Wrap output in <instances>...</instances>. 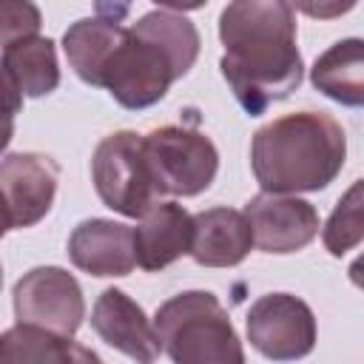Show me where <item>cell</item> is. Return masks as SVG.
I'll return each mask as SVG.
<instances>
[{"label": "cell", "instance_id": "5bb4252c", "mask_svg": "<svg viewBox=\"0 0 364 364\" xmlns=\"http://www.w3.org/2000/svg\"><path fill=\"white\" fill-rule=\"evenodd\" d=\"M191 239H193V216L176 202H159L134 228L136 264L148 273L165 270L191 250Z\"/></svg>", "mask_w": 364, "mask_h": 364}, {"label": "cell", "instance_id": "8fae6325", "mask_svg": "<svg viewBox=\"0 0 364 364\" xmlns=\"http://www.w3.org/2000/svg\"><path fill=\"white\" fill-rule=\"evenodd\" d=\"M91 327L108 347L119 350L122 355L139 364H151L162 353L159 336L148 321L145 310L117 287H108L100 293L91 310Z\"/></svg>", "mask_w": 364, "mask_h": 364}, {"label": "cell", "instance_id": "30bf717a", "mask_svg": "<svg viewBox=\"0 0 364 364\" xmlns=\"http://www.w3.org/2000/svg\"><path fill=\"white\" fill-rule=\"evenodd\" d=\"M253 245L264 253H296L318 233V213L310 202L282 193H259L245 205Z\"/></svg>", "mask_w": 364, "mask_h": 364}, {"label": "cell", "instance_id": "d4e9b609", "mask_svg": "<svg viewBox=\"0 0 364 364\" xmlns=\"http://www.w3.org/2000/svg\"><path fill=\"white\" fill-rule=\"evenodd\" d=\"M0 284H3V267H0Z\"/></svg>", "mask_w": 364, "mask_h": 364}, {"label": "cell", "instance_id": "2e32d148", "mask_svg": "<svg viewBox=\"0 0 364 364\" xmlns=\"http://www.w3.org/2000/svg\"><path fill=\"white\" fill-rule=\"evenodd\" d=\"M310 82L330 100L358 108L364 102V43L358 37L333 43L310 68Z\"/></svg>", "mask_w": 364, "mask_h": 364}, {"label": "cell", "instance_id": "44dd1931", "mask_svg": "<svg viewBox=\"0 0 364 364\" xmlns=\"http://www.w3.org/2000/svg\"><path fill=\"white\" fill-rule=\"evenodd\" d=\"M20 108H23V94L14 88V82L0 65V154L9 148L14 136V117L20 114Z\"/></svg>", "mask_w": 364, "mask_h": 364}, {"label": "cell", "instance_id": "9a60e30c", "mask_svg": "<svg viewBox=\"0 0 364 364\" xmlns=\"http://www.w3.org/2000/svg\"><path fill=\"white\" fill-rule=\"evenodd\" d=\"M253 247V233L242 210L210 208L193 216L188 256L202 267H236Z\"/></svg>", "mask_w": 364, "mask_h": 364}, {"label": "cell", "instance_id": "9c48e42d", "mask_svg": "<svg viewBox=\"0 0 364 364\" xmlns=\"http://www.w3.org/2000/svg\"><path fill=\"white\" fill-rule=\"evenodd\" d=\"M60 165L48 154L20 151L0 159V196L14 228H31L54 205Z\"/></svg>", "mask_w": 364, "mask_h": 364}, {"label": "cell", "instance_id": "ac0fdd59", "mask_svg": "<svg viewBox=\"0 0 364 364\" xmlns=\"http://www.w3.org/2000/svg\"><path fill=\"white\" fill-rule=\"evenodd\" d=\"M71 338L31 324H14L0 336V364H68Z\"/></svg>", "mask_w": 364, "mask_h": 364}, {"label": "cell", "instance_id": "8992f818", "mask_svg": "<svg viewBox=\"0 0 364 364\" xmlns=\"http://www.w3.org/2000/svg\"><path fill=\"white\" fill-rule=\"evenodd\" d=\"M142 151L162 196H196L210 188L219 171V151L210 136L188 125L154 128L142 136Z\"/></svg>", "mask_w": 364, "mask_h": 364}, {"label": "cell", "instance_id": "7a4b0ae2", "mask_svg": "<svg viewBox=\"0 0 364 364\" xmlns=\"http://www.w3.org/2000/svg\"><path fill=\"white\" fill-rule=\"evenodd\" d=\"M344 128L324 111L284 114L253 134L250 168L262 193H304L327 188L344 168Z\"/></svg>", "mask_w": 364, "mask_h": 364}, {"label": "cell", "instance_id": "52a82bcc", "mask_svg": "<svg viewBox=\"0 0 364 364\" xmlns=\"http://www.w3.org/2000/svg\"><path fill=\"white\" fill-rule=\"evenodd\" d=\"M17 324H31L54 336L71 338L85 318V299L80 282L54 264L28 270L14 284Z\"/></svg>", "mask_w": 364, "mask_h": 364}, {"label": "cell", "instance_id": "6da1fadb", "mask_svg": "<svg viewBox=\"0 0 364 364\" xmlns=\"http://www.w3.org/2000/svg\"><path fill=\"white\" fill-rule=\"evenodd\" d=\"M219 40L225 46L219 71L250 117L264 114L301 85L304 65L296 48V9L290 3H228L219 14Z\"/></svg>", "mask_w": 364, "mask_h": 364}, {"label": "cell", "instance_id": "e0dca14e", "mask_svg": "<svg viewBox=\"0 0 364 364\" xmlns=\"http://www.w3.org/2000/svg\"><path fill=\"white\" fill-rule=\"evenodd\" d=\"M3 71L23 97H46L60 85L57 48L48 37H26L3 48Z\"/></svg>", "mask_w": 364, "mask_h": 364}, {"label": "cell", "instance_id": "603a6c76", "mask_svg": "<svg viewBox=\"0 0 364 364\" xmlns=\"http://www.w3.org/2000/svg\"><path fill=\"white\" fill-rule=\"evenodd\" d=\"M353 3H344V6H301L304 14H313V17H330V14H341V11H350Z\"/></svg>", "mask_w": 364, "mask_h": 364}, {"label": "cell", "instance_id": "277c9868", "mask_svg": "<svg viewBox=\"0 0 364 364\" xmlns=\"http://www.w3.org/2000/svg\"><path fill=\"white\" fill-rule=\"evenodd\" d=\"M179 77H185L182 65L136 20L131 28H125L122 43L111 54L100 88H108V94L122 108L139 111L159 102L168 94L171 82H176Z\"/></svg>", "mask_w": 364, "mask_h": 364}, {"label": "cell", "instance_id": "4fadbf2b", "mask_svg": "<svg viewBox=\"0 0 364 364\" xmlns=\"http://www.w3.org/2000/svg\"><path fill=\"white\" fill-rule=\"evenodd\" d=\"M68 259L91 276H128L136 267L134 228L114 219H85L68 236Z\"/></svg>", "mask_w": 364, "mask_h": 364}, {"label": "cell", "instance_id": "ba28073f", "mask_svg": "<svg viewBox=\"0 0 364 364\" xmlns=\"http://www.w3.org/2000/svg\"><path fill=\"white\" fill-rule=\"evenodd\" d=\"M247 341L270 361H299L316 347V316L299 296H259L247 310Z\"/></svg>", "mask_w": 364, "mask_h": 364}, {"label": "cell", "instance_id": "5b68a950", "mask_svg": "<svg viewBox=\"0 0 364 364\" xmlns=\"http://www.w3.org/2000/svg\"><path fill=\"white\" fill-rule=\"evenodd\" d=\"M91 179L102 205L128 219H142L162 199L142 151V136L134 131L108 134L94 148Z\"/></svg>", "mask_w": 364, "mask_h": 364}, {"label": "cell", "instance_id": "3957f363", "mask_svg": "<svg viewBox=\"0 0 364 364\" xmlns=\"http://www.w3.org/2000/svg\"><path fill=\"white\" fill-rule=\"evenodd\" d=\"M154 330L173 364H245L233 321L208 290L168 299L154 316Z\"/></svg>", "mask_w": 364, "mask_h": 364}, {"label": "cell", "instance_id": "ffe728a7", "mask_svg": "<svg viewBox=\"0 0 364 364\" xmlns=\"http://www.w3.org/2000/svg\"><path fill=\"white\" fill-rule=\"evenodd\" d=\"M43 26L40 9L26 0H0V48L34 37Z\"/></svg>", "mask_w": 364, "mask_h": 364}, {"label": "cell", "instance_id": "d6986e66", "mask_svg": "<svg viewBox=\"0 0 364 364\" xmlns=\"http://www.w3.org/2000/svg\"><path fill=\"white\" fill-rule=\"evenodd\" d=\"M361 179H355L350 185V191L338 199V205L333 208L324 230H321V242L333 256H344L347 250H353L361 242Z\"/></svg>", "mask_w": 364, "mask_h": 364}, {"label": "cell", "instance_id": "cb8c5ba5", "mask_svg": "<svg viewBox=\"0 0 364 364\" xmlns=\"http://www.w3.org/2000/svg\"><path fill=\"white\" fill-rule=\"evenodd\" d=\"M14 225H11V213H9V208H6V202H3V196H0V239L11 230Z\"/></svg>", "mask_w": 364, "mask_h": 364}, {"label": "cell", "instance_id": "7402d4cb", "mask_svg": "<svg viewBox=\"0 0 364 364\" xmlns=\"http://www.w3.org/2000/svg\"><path fill=\"white\" fill-rule=\"evenodd\" d=\"M68 364H102V358H100L94 350H88V347L71 341V361H68Z\"/></svg>", "mask_w": 364, "mask_h": 364}, {"label": "cell", "instance_id": "7c38bea8", "mask_svg": "<svg viewBox=\"0 0 364 364\" xmlns=\"http://www.w3.org/2000/svg\"><path fill=\"white\" fill-rule=\"evenodd\" d=\"M128 6H97L94 17H82L63 34V51L74 74L88 85H102V71L125 37L122 17Z\"/></svg>", "mask_w": 364, "mask_h": 364}]
</instances>
